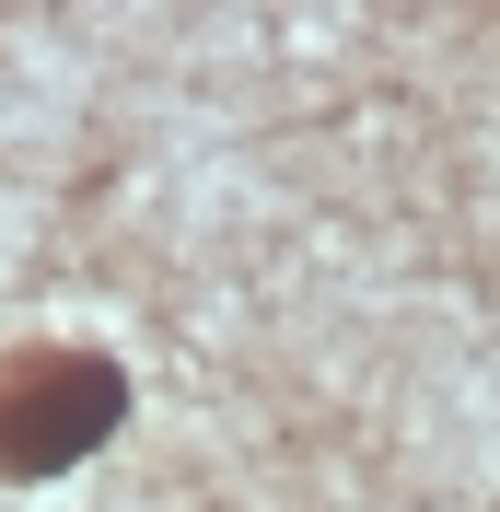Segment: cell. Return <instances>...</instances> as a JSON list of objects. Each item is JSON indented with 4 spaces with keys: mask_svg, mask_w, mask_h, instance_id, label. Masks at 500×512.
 I'll return each instance as SVG.
<instances>
[{
    "mask_svg": "<svg viewBox=\"0 0 500 512\" xmlns=\"http://www.w3.org/2000/svg\"><path fill=\"white\" fill-rule=\"evenodd\" d=\"M128 419V361L82 350V338H24L0 350V478L47 489L70 466H94Z\"/></svg>",
    "mask_w": 500,
    "mask_h": 512,
    "instance_id": "6da1fadb",
    "label": "cell"
}]
</instances>
